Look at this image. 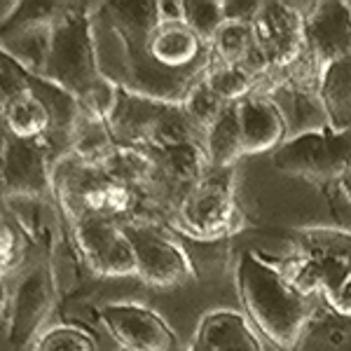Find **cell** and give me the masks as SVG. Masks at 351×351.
<instances>
[{
  "label": "cell",
  "instance_id": "obj_1",
  "mask_svg": "<svg viewBox=\"0 0 351 351\" xmlns=\"http://www.w3.org/2000/svg\"><path fill=\"white\" fill-rule=\"evenodd\" d=\"M82 3H64L52 21L47 64L43 80L68 92L82 110L108 120L117 106L120 84H115L99 68L92 33V10Z\"/></svg>",
  "mask_w": 351,
  "mask_h": 351
},
{
  "label": "cell",
  "instance_id": "obj_2",
  "mask_svg": "<svg viewBox=\"0 0 351 351\" xmlns=\"http://www.w3.org/2000/svg\"><path fill=\"white\" fill-rule=\"evenodd\" d=\"M237 288L248 321L279 351H298L316 311V300L288 284L260 251L241 253Z\"/></svg>",
  "mask_w": 351,
  "mask_h": 351
},
{
  "label": "cell",
  "instance_id": "obj_3",
  "mask_svg": "<svg viewBox=\"0 0 351 351\" xmlns=\"http://www.w3.org/2000/svg\"><path fill=\"white\" fill-rule=\"evenodd\" d=\"M52 185L54 199L68 223L80 218H106L122 225L136 223L134 213L143 204V197L112 178L104 167L87 164L73 155L54 164Z\"/></svg>",
  "mask_w": 351,
  "mask_h": 351
},
{
  "label": "cell",
  "instance_id": "obj_4",
  "mask_svg": "<svg viewBox=\"0 0 351 351\" xmlns=\"http://www.w3.org/2000/svg\"><path fill=\"white\" fill-rule=\"evenodd\" d=\"M110 132L117 145L148 152L180 143H204V132L188 120L180 104L134 94L124 84H120L117 106L110 115Z\"/></svg>",
  "mask_w": 351,
  "mask_h": 351
},
{
  "label": "cell",
  "instance_id": "obj_5",
  "mask_svg": "<svg viewBox=\"0 0 351 351\" xmlns=\"http://www.w3.org/2000/svg\"><path fill=\"white\" fill-rule=\"evenodd\" d=\"M279 171L309 180L324 192H335L351 171V132H307L288 138L271 157Z\"/></svg>",
  "mask_w": 351,
  "mask_h": 351
},
{
  "label": "cell",
  "instance_id": "obj_6",
  "mask_svg": "<svg viewBox=\"0 0 351 351\" xmlns=\"http://www.w3.org/2000/svg\"><path fill=\"white\" fill-rule=\"evenodd\" d=\"M253 47L243 66L263 80L281 75L304 54V14L295 5L279 0H263L253 21Z\"/></svg>",
  "mask_w": 351,
  "mask_h": 351
},
{
  "label": "cell",
  "instance_id": "obj_7",
  "mask_svg": "<svg viewBox=\"0 0 351 351\" xmlns=\"http://www.w3.org/2000/svg\"><path fill=\"white\" fill-rule=\"evenodd\" d=\"M230 171L211 169L202 183L188 190L176 204V218L197 241H218L241 228L243 216L237 208Z\"/></svg>",
  "mask_w": 351,
  "mask_h": 351
},
{
  "label": "cell",
  "instance_id": "obj_8",
  "mask_svg": "<svg viewBox=\"0 0 351 351\" xmlns=\"http://www.w3.org/2000/svg\"><path fill=\"white\" fill-rule=\"evenodd\" d=\"M136 256V276L155 288H178L197 279L195 263L173 237L145 223L124 225Z\"/></svg>",
  "mask_w": 351,
  "mask_h": 351
},
{
  "label": "cell",
  "instance_id": "obj_9",
  "mask_svg": "<svg viewBox=\"0 0 351 351\" xmlns=\"http://www.w3.org/2000/svg\"><path fill=\"white\" fill-rule=\"evenodd\" d=\"M54 295V271L49 265V256H43L19 276L12 298H10V309L3 314V321L8 326V339L14 349H24L26 344L33 342V337L38 335L45 319L52 311Z\"/></svg>",
  "mask_w": 351,
  "mask_h": 351
},
{
  "label": "cell",
  "instance_id": "obj_10",
  "mask_svg": "<svg viewBox=\"0 0 351 351\" xmlns=\"http://www.w3.org/2000/svg\"><path fill=\"white\" fill-rule=\"evenodd\" d=\"M71 237L87 269L96 276H136V256L122 223L106 218L71 220Z\"/></svg>",
  "mask_w": 351,
  "mask_h": 351
},
{
  "label": "cell",
  "instance_id": "obj_11",
  "mask_svg": "<svg viewBox=\"0 0 351 351\" xmlns=\"http://www.w3.org/2000/svg\"><path fill=\"white\" fill-rule=\"evenodd\" d=\"M54 164L40 143L19 141L3 132V195L5 202L54 197Z\"/></svg>",
  "mask_w": 351,
  "mask_h": 351
},
{
  "label": "cell",
  "instance_id": "obj_12",
  "mask_svg": "<svg viewBox=\"0 0 351 351\" xmlns=\"http://www.w3.org/2000/svg\"><path fill=\"white\" fill-rule=\"evenodd\" d=\"M108 332L132 351H173L178 337L157 311L134 302H110L99 311Z\"/></svg>",
  "mask_w": 351,
  "mask_h": 351
},
{
  "label": "cell",
  "instance_id": "obj_13",
  "mask_svg": "<svg viewBox=\"0 0 351 351\" xmlns=\"http://www.w3.org/2000/svg\"><path fill=\"white\" fill-rule=\"evenodd\" d=\"M304 54L326 68L351 54V3H314L304 14Z\"/></svg>",
  "mask_w": 351,
  "mask_h": 351
},
{
  "label": "cell",
  "instance_id": "obj_14",
  "mask_svg": "<svg viewBox=\"0 0 351 351\" xmlns=\"http://www.w3.org/2000/svg\"><path fill=\"white\" fill-rule=\"evenodd\" d=\"M150 61L167 75L197 77L206 71L211 47L180 21H162L148 47Z\"/></svg>",
  "mask_w": 351,
  "mask_h": 351
},
{
  "label": "cell",
  "instance_id": "obj_15",
  "mask_svg": "<svg viewBox=\"0 0 351 351\" xmlns=\"http://www.w3.org/2000/svg\"><path fill=\"white\" fill-rule=\"evenodd\" d=\"M243 155L276 150L288 141V124L267 94L256 92L237 104Z\"/></svg>",
  "mask_w": 351,
  "mask_h": 351
},
{
  "label": "cell",
  "instance_id": "obj_16",
  "mask_svg": "<svg viewBox=\"0 0 351 351\" xmlns=\"http://www.w3.org/2000/svg\"><path fill=\"white\" fill-rule=\"evenodd\" d=\"M192 347L199 351H265L251 321L232 309L208 311L199 321Z\"/></svg>",
  "mask_w": 351,
  "mask_h": 351
},
{
  "label": "cell",
  "instance_id": "obj_17",
  "mask_svg": "<svg viewBox=\"0 0 351 351\" xmlns=\"http://www.w3.org/2000/svg\"><path fill=\"white\" fill-rule=\"evenodd\" d=\"M148 155L160 169V176L164 185H167L169 195L176 197L178 202L183 199L185 192L195 188L197 183H202L206 178V173L211 171L204 143H180L171 145V148L152 150Z\"/></svg>",
  "mask_w": 351,
  "mask_h": 351
},
{
  "label": "cell",
  "instance_id": "obj_18",
  "mask_svg": "<svg viewBox=\"0 0 351 351\" xmlns=\"http://www.w3.org/2000/svg\"><path fill=\"white\" fill-rule=\"evenodd\" d=\"M319 89L328 127L337 134L351 132V54L321 71Z\"/></svg>",
  "mask_w": 351,
  "mask_h": 351
},
{
  "label": "cell",
  "instance_id": "obj_19",
  "mask_svg": "<svg viewBox=\"0 0 351 351\" xmlns=\"http://www.w3.org/2000/svg\"><path fill=\"white\" fill-rule=\"evenodd\" d=\"M204 150H206L208 164L218 171H230L243 157V141L237 104H230L211 127L204 134Z\"/></svg>",
  "mask_w": 351,
  "mask_h": 351
},
{
  "label": "cell",
  "instance_id": "obj_20",
  "mask_svg": "<svg viewBox=\"0 0 351 351\" xmlns=\"http://www.w3.org/2000/svg\"><path fill=\"white\" fill-rule=\"evenodd\" d=\"M115 148H117V143H115V136L110 132V122L82 110L80 117H77L75 129H73L71 152H68V155L77 157V160H82L87 164L104 167V164L110 160L112 152H115Z\"/></svg>",
  "mask_w": 351,
  "mask_h": 351
},
{
  "label": "cell",
  "instance_id": "obj_21",
  "mask_svg": "<svg viewBox=\"0 0 351 351\" xmlns=\"http://www.w3.org/2000/svg\"><path fill=\"white\" fill-rule=\"evenodd\" d=\"M206 82L211 84V89L225 104H239V101L256 94L263 87V80L256 73L248 71L246 66L223 64V61L213 59V54L206 66Z\"/></svg>",
  "mask_w": 351,
  "mask_h": 351
},
{
  "label": "cell",
  "instance_id": "obj_22",
  "mask_svg": "<svg viewBox=\"0 0 351 351\" xmlns=\"http://www.w3.org/2000/svg\"><path fill=\"white\" fill-rule=\"evenodd\" d=\"M267 263L279 271L293 288H298L300 293H304V295H309V298H316L319 293L324 295L326 274H324V267H321L314 258L298 251L295 256H288V258H267Z\"/></svg>",
  "mask_w": 351,
  "mask_h": 351
},
{
  "label": "cell",
  "instance_id": "obj_23",
  "mask_svg": "<svg viewBox=\"0 0 351 351\" xmlns=\"http://www.w3.org/2000/svg\"><path fill=\"white\" fill-rule=\"evenodd\" d=\"M228 106L230 104H225V101L211 89V84L206 82V71L190 84V89L185 92L183 101H180V108L188 115V120L204 134H206V129L223 115V110L228 108Z\"/></svg>",
  "mask_w": 351,
  "mask_h": 351
},
{
  "label": "cell",
  "instance_id": "obj_24",
  "mask_svg": "<svg viewBox=\"0 0 351 351\" xmlns=\"http://www.w3.org/2000/svg\"><path fill=\"white\" fill-rule=\"evenodd\" d=\"M256 40H253V26L239 21H225L211 45L213 59L230 66H243L251 56Z\"/></svg>",
  "mask_w": 351,
  "mask_h": 351
},
{
  "label": "cell",
  "instance_id": "obj_25",
  "mask_svg": "<svg viewBox=\"0 0 351 351\" xmlns=\"http://www.w3.org/2000/svg\"><path fill=\"white\" fill-rule=\"evenodd\" d=\"M180 3H183V21L211 47L225 24L223 0H180Z\"/></svg>",
  "mask_w": 351,
  "mask_h": 351
},
{
  "label": "cell",
  "instance_id": "obj_26",
  "mask_svg": "<svg viewBox=\"0 0 351 351\" xmlns=\"http://www.w3.org/2000/svg\"><path fill=\"white\" fill-rule=\"evenodd\" d=\"M0 267H3V276L8 271H14L16 267L24 265L28 256V246H31V237L24 230V225L14 218V213H3V225H0Z\"/></svg>",
  "mask_w": 351,
  "mask_h": 351
},
{
  "label": "cell",
  "instance_id": "obj_27",
  "mask_svg": "<svg viewBox=\"0 0 351 351\" xmlns=\"http://www.w3.org/2000/svg\"><path fill=\"white\" fill-rule=\"evenodd\" d=\"M36 351H94V337L75 326H59L47 330Z\"/></svg>",
  "mask_w": 351,
  "mask_h": 351
},
{
  "label": "cell",
  "instance_id": "obj_28",
  "mask_svg": "<svg viewBox=\"0 0 351 351\" xmlns=\"http://www.w3.org/2000/svg\"><path fill=\"white\" fill-rule=\"evenodd\" d=\"M263 8L260 0H223L225 21H239V24H253Z\"/></svg>",
  "mask_w": 351,
  "mask_h": 351
},
{
  "label": "cell",
  "instance_id": "obj_29",
  "mask_svg": "<svg viewBox=\"0 0 351 351\" xmlns=\"http://www.w3.org/2000/svg\"><path fill=\"white\" fill-rule=\"evenodd\" d=\"M321 337H324L328 344H332V347H342L344 342L351 339V321L342 319V316H339V321H328V324L321 328Z\"/></svg>",
  "mask_w": 351,
  "mask_h": 351
},
{
  "label": "cell",
  "instance_id": "obj_30",
  "mask_svg": "<svg viewBox=\"0 0 351 351\" xmlns=\"http://www.w3.org/2000/svg\"><path fill=\"white\" fill-rule=\"evenodd\" d=\"M339 195H342L344 199H347L349 206H351V171L344 176L342 183H339Z\"/></svg>",
  "mask_w": 351,
  "mask_h": 351
},
{
  "label": "cell",
  "instance_id": "obj_31",
  "mask_svg": "<svg viewBox=\"0 0 351 351\" xmlns=\"http://www.w3.org/2000/svg\"><path fill=\"white\" fill-rule=\"evenodd\" d=\"M190 351H199V349H197V347H190Z\"/></svg>",
  "mask_w": 351,
  "mask_h": 351
},
{
  "label": "cell",
  "instance_id": "obj_32",
  "mask_svg": "<svg viewBox=\"0 0 351 351\" xmlns=\"http://www.w3.org/2000/svg\"><path fill=\"white\" fill-rule=\"evenodd\" d=\"M122 351H132V349H122Z\"/></svg>",
  "mask_w": 351,
  "mask_h": 351
}]
</instances>
